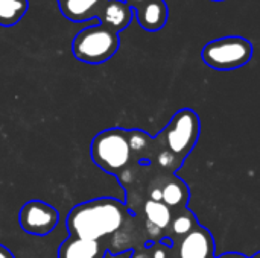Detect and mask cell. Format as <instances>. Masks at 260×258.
Segmentation results:
<instances>
[{"label": "cell", "mask_w": 260, "mask_h": 258, "mask_svg": "<svg viewBox=\"0 0 260 258\" xmlns=\"http://www.w3.org/2000/svg\"><path fill=\"white\" fill-rule=\"evenodd\" d=\"M93 163L105 173L119 175L133 160L126 129L111 128L99 132L90 146Z\"/></svg>", "instance_id": "3957f363"}, {"label": "cell", "mask_w": 260, "mask_h": 258, "mask_svg": "<svg viewBox=\"0 0 260 258\" xmlns=\"http://www.w3.org/2000/svg\"><path fill=\"white\" fill-rule=\"evenodd\" d=\"M125 2H126V3H128V5H129L133 9H136V8H139L140 5H143L146 0H125Z\"/></svg>", "instance_id": "ac0fdd59"}, {"label": "cell", "mask_w": 260, "mask_h": 258, "mask_svg": "<svg viewBox=\"0 0 260 258\" xmlns=\"http://www.w3.org/2000/svg\"><path fill=\"white\" fill-rule=\"evenodd\" d=\"M216 258H250L247 257V255H244V254H241V252H227V254H222V255H219V257Z\"/></svg>", "instance_id": "e0dca14e"}, {"label": "cell", "mask_w": 260, "mask_h": 258, "mask_svg": "<svg viewBox=\"0 0 260 258\" xmlns=\"http://www.w3.org/2000/svg\"><path fill=\"white\" fill-rule=\"evenodd\" d=\"M133 17H134V9L125 0H107L98 18L101 24L116 32H122L129 26Z\"/></svg>", "instance_id": "30bf717a"}, {"label": "cell", "mask_w": 260, "mask_h": 258, "mask_svg": "<svg viewBox=\"0 0 260 258\" xmlns=\"http://www.w3.org/2000/svg\"><path fill=\"white\" fill-rule=\"evenodd\" d=\"M139 24L148 32H157L168 23L169 9L165 0H146L134 9Z\"/></svg>", "instance_id": "8fae6325"}, {"label": "cell", "mask_w": 260, "mask_h": 258, "mask_svg": "<svg viewBox=\"0 0 260 258\" xmlns=\"http://www.w3.org/2000/svg\"><path fill=\"white\" fill-rule=\"evenodd\" d=\"M107 246L98 240L69 236L58 248V258H105Z\"/></svg>", "instance_id": "ba28073f"}, {"label": "cell", "mask_w": 260, "mask_h": 258, "mask_svg": "<svg viewBox=\"0 0 260 258\" xmlns=\"http://www.w3.org/2000/svg\"><path fill=\"white\" fill-rule=\"evenodd\" d=\"M200 222L195 216V213L187 207L184 208L183 211L180 213H175L174 214V219L171 222V227H169V233H168V239L172 242V245L175 246L184 236H187L195 227H198Z\"/></svg>", "instance_id": "5bb4252c"}, {"label": "cell", "mask_w": 260, "mask_h": 258, "mask_svg": "<svg viewBox=\"0 0 260 258\" xmlns=\"http://www.w3.org/2000/svg\"><path fill=\"white\" fill-rule=\"evenodd\" d=\"M59 214L58 211L43 201H29L26 202L18 213L20 228L30 236H47L58 225Z\"/></svg>", "instance_id": "8992f818"}, {"label": "cell", "mask_w": 260, "mask_h": 258, "mask_svg": "<svg viewBox=\"0 0 260 258\" xmlns=\"http://www.w3.org/2000/svg\"><path fill=\"white\" fill-rule=\"evenodd\" d=\"M143 213L146 219V228L151 237L155 234H161V239H165L166 231H169L171 222L174 219L172 210L163 202L148 199L143 205Z\"/></svg>", "instance_id": "7c38bea8"}, {"label": "cell", "mask_w": 260, "mask_h": 258, "mask_svg": "<svg viewBox=\"0 0 260 258\" xmlns=\"http://www.w3.org/2000/svg\"><path fill=\"white\" fill-rule=\"evenodd\" d=\"M174 251L177 252V258H216L215 239L203 225L195 227L187 236H184L174 246Z\"/></svg>", "instance_id": "52a82bcc"}, {"label": "cell", "mask_w": 260, "mask_h": 258, "mask_svg": "<svg viewBox=\"0 0 260 258\" xmlns=\"http://www.w3.org/2000/svg\"><path fill=\"white\" fill-rule=\"evenodd\" d=\"M119 46V32L99 23L76 33L72 41V53L81 62L104 64L116 55Z\"/></svg>", "instance_id": "277c9868"}, {"label": "cell", "mask_w": 260, "mask_h": 258, "mask_svg": "<svg viewBox=\"0 0 260 258\" xmlns=\"http://www.w3.org/2000/svg\"><path fill=\"white\" fill-rule=\"evenodd\" d=\"M128 207L114 198H98L73 207L66 219L70 236L98 240L116 234L128 220Z\"/></svg>", "instance_id": "6da1fadb"}, {"label": "cell", "mask_w": 260, "mask_h": 258, "mask_svg": "<svg viewBox=\"0 0 260 258\" xmlns=\"http://www.w3.org/2000/svg\"><path fill=\"white\" fill-rule=\"evenodd\" d=\"M172 251L174 248H169L161 242H155L151 245V258H174L175 255H172Z\"/></svg>", "instance_id": "2e32d148"}, {"label": "cell", "mask_w": 260, "mask_h": 258, "mask_svg": "<svg viewBox=\"0 0 260 258\" xmlns=\"http://www.w3.org/2000/svg\"><path fill=\"white\" fill-rule=\"evenodd\" d=\"M190 199V190L187 184L175 173H168L161 182V202L168 205L172 213H180L187 208Z\"/></svg>", "instance_id": "9c48e42d"}, {"label": "cell", "mask_w": 260, "mask_h": 258, "mask_svg": "<svg viewBox=\"0 0 260 258\" xmlns=\"http://www.w3.org/2000/svg\"><path fill=\"white\" fill-rule=\"evenodd\" d=\"M56 2H58V3H61V2H64V0H56Z\"/></svg>", "instance_id": "44dd1931"}, {"label": "cell", "mask_w": 260, "mask_h": 258, "mask_svg": "<svg viewBox=\"0 0 260 258\" xmlns=\"http://www.w3.org/2000/svg\"><path fill=\"white\" fill-rule=\"evenodd\" d=\"M0 258H14V255L5 248V246H2L0 245Z\"/></svg>", "instance_id": "d6986e66"}, {"label": "cell", "mask_w": 260, "mask_h": 258, "mask_svg": "<svg viewBox=\"0 0 260 258\" xmlns=\"http://www.w3.org/2000/svg\"><path fill=\"white\" fill-rule=\"evenodd\" d=\"M253 52L250 40L233 35L209 41L201 52V58L210 68L229 71L247 65L253 58Z\"/></svg>", "instance_id": "5b68a950"}, {"label": "cell", "mask_w": 260, "mask_h": 258, "mask_svg": "<svg viewBox=\"0 0 260 258\" xmlns=\"http://www.w3.org/2000/svg\"><path fill=\"white\" fill-rule=\"evenodd\" d=\"M250 258H260V251H259V252H256V254H254L253 257H250Z\"/></svg>", "instance_id": "ffe728a7"}, {"label": "cell", "mask_w": 260, "mask_h": 258, "mask_svg": "<svg viewBox=\"0 0 260 258\" xmlns=\"http://www.w3.org/2000/svg\"><path fill=\"white\" fill-rule=\"evenodd\" d=\"M213 2H222V0H213Z\"/></svg>", "instance_id": "7402d4cb"}, {"label": "cell", "mask_w": 260, "mask_h": 258, "mask_svg": "<svg viewBox=\"0 0 260 258\" xmlns=\"http://www.w3.org/2000/svg\"><path fill=\"white\" fill-rule=\"evenodd\" d=\"M200 131L201 123L198 114L190 108H183L172 116L166 128L158 134L157 138H154L160 148L157 151L171 152L183 166L184 160L198 143Z\"/></svg>", "instance_id": "7a4b0ae2"}, {"label": "cell", "mask_w": 260, "mask_h": 258, "mask_svg": "<svg viewBox=\"0 0 260 258\" xmlns=\"http://www.w3.org/2000/svg\"><path fill=\"white\" fill-rule=\"evenodd\" d=\"M107 0H64L58 3L61 14L75 23L98 18Z\"/></svg>", "instance_id": "4fadbf2b"}, {"label": "cell", "mask_w": 260, "mask_h": 258, "mask_svg": "<svg viewBox=\"0 0 260 258\" xmlns=\"http://www.w3.org/2000/svg\"><path fill=\"white\" fill-rule=\"evenodd\" d=\"M29 0H0V26H15L27 12Z\"/></svg>", "instance_id": "9a60e30c"}, {"label": "cell", "mask_w": 260, "mask_h": 258, "mask_svg": "<svg viewBox=\"0 0 260 258\" xmlns=\"http://www.w3.org/2000/svg\"><path fill=\"white\" fill-rule=\"evenodd\" d=\"M174 258H177V257H174Z\"/></svg>", "instance_id": "603a6c76"}]
</instances>
